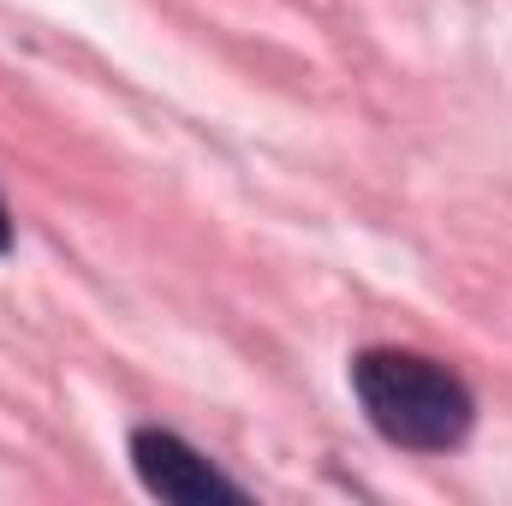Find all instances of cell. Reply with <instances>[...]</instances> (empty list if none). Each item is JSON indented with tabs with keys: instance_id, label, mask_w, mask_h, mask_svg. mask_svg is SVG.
Listing matches in <instances>:
<instances>
[{
	"instance_id": "3957f363",
	"label": "cell",
	"mask_w": 512,
	"mask_h": 506,
	"mask_svg": "<svg viewBox=\"0 0 512 506\" xmlns=\"http://www.w3.org/2000/svg\"><path fill=\"white\" fill-rule=\"evenodd\" d=\"M12 245V221H6V203H0V251Z\"/></svg>"
},
{
	"instance_id": "7a4b0ae2",
	"label": "cell",
	"mask_w": 512,
	"mask_h": 506,
	"mask_svg": "<svg viewBox=\"0 0 512 506\" xmlns=\"http://www.w3.org/2000/svg\"><path fill=\"white\" fill-rule=\"evenodd\" d=\"M131 465H137V477H143L149 495H161V501H173V506H215V501L239 506L245 501L239 483H227L197 447H185L167 429H137L131 435Z\"/></svg>"
},
{
	"instance_id": "6da1fadb",
	"label": "cell",
	"mask_w": 512,
	"mask_h": 506,
	"mask_svg": "<svg viewBox=\"0 0 512 506\" xmlns=\"http://www.w3.org/2000/svg\"><path fill=\"white\" fill-rule=\"evenodd\" d=\"M352 387L376 435L411 453H447L471 435V387L435 358L417 352H364L352 364Z\"/></svg>"
}]
</instances>
